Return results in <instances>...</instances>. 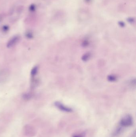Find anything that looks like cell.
Returning <instances> with one entry per match:
<instances>
[{"label":"cell","mask_w":136,"mask_h":137,"mask_svg":"<svg viewBox=\"0 0 136 137\" xmlns=\"http://www.w3.org/2000/svg\"><path fill=\"white\" fill-rule=\"evenodd\" d=\"M24 132L25 135L28 136H33L35 135L36 130L33 127L30 126H26L24 128Z\"/></svg>","instance_id":"3957f363"},{"label":"cell","mask_w":136,"mask_h":137,"mask_svg":"<svg viewBox=\"0 0 136 137\" xmlns=\"http://www.w3.org/2000/svg\"><path fill=\"white\" fill-rule=\"evenodd\" d=\"M38 68L37 66L34 67L32 70L31 72V74L32 76H34L36 75L37 74L38 72Z\"/></svg>","instance_id":"8992f818"},{"label":"cell","mask_w":136,"mask_h":137,"mask_svg":"<svg viewBox=\"0 0 136 137\" xmlns=\"http://www.w3.org/2000/svg\"><path fill=\"white\" fill-rule=\"evenodd\" d=\"M55 105L59 109H60V110L64 111L65 112H71L72 111V109H70V108L65 107V106L63 105L62 104H60L59 103H56L55 104Z\"/></svg>","instance_id":"5b68a950"},{"label":"cell","mask_w":136,"mask_h":137,"mask_svg":"<svg viewBox=\"0 0 136 137\" xmlns=\"http://www.w3.org/2000/svg\"><path fill=\"white\" fill-rule=\"evenodd\" d=\"M133 124V119L130 115H127L124 117L120 122V126L129 127Z\"/></svg>","instance_id":"6da1fadb"},{"label":"cell","mask_w":136,"mask_h":137,"mask_svg":"<svg viewBox=\"0 0 136 137\" xmlns=\"http://www.w3.org/2000/svg\"><path fill=\"white\" fill-rule=\"evenodd\" d=\"M73 137H82L81 135H75Z\"/></svg>","instance_id":"52a82bcc"},{"label":"cell","mask_w":136,"mask_h":137,"mask_svg":"<svg viewBox=\"0 0 136 137\" xmlns=\"http://www.w3.org/2000/svg\"><path fill=\"white\" fill-rule=\"evenodd\" d=\"M20 39L18 36H15L11 39L8 42L7 47L8 48H11L16 45L17 43H18Z\"/></svg>","instance_id":"277c9868"},{"label":"cell","mask_w":136,"mask_h":137,"mask_svg":"<svg viewBox=\"0 0 136 137\" xmlns=\"http://www.w3.org/2000/svg\"><path fill=\"white\" fill-rule=\"evenodd\" d=\"M9 75V71L6 69L0 70V83L6 82Z\"/></svg>","instance_id":"7a4b0ae2"}]
</instances>
